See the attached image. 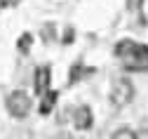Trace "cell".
I'll return each instance as SVG.
<instances>
[{
	"mask_svg": "<svg viewBox=\"0 0 148 139\" xmlns=\"http://www.w3.org/2000/svg\"><path fill=\"white\" fill-rule=\"evenodd\" d=\"M115 54L125 59V66L129 71H146L148 68V47L134 40H120L115 45Z\"/></svg>",
	"mask_w": 148,
	"mask_h": 139,
	"instance_id": "cell-1",
	"label": "cell"
},
{
	"mask_svg": "<svg viewBox=\"0 0 148 139\" xmlns=\"http://www.w3.org/2000/svg\"><path fill=\"white\" fill-rule=\"evenodd\" d=\"M134 99V85L129 78H118V80L113 83V87H110V104L113 106H127L129 102Z\"/></svg>",
	"mask_w": 148,
	"mask_h": 139,
	"instance_id": "cell-2",
	"label": "cell"
},
{
	"mask_svg": "<svg viewBox=\"0 0 148 139\" xmlns=\"http://www.w3.org/2000/svg\"><path fill=\"white\" fill-rule=\"evenodd\" d=\"M7 111H10V115H14V118H26L28 115V111H31V97L24 92V90H14V92H10L7 94Z\"/></svg>",
	"mask_w": 148,
	"mask_h": 139,
	"instance_id": "cell-3",
	"label": "cell"
},
{
	"mask_svg": "<svg viewBox=\"0 0 148 139\" xmlns=\"http://www.w3.org/2000/svg\"><path fill=\"white\" fill-rule=\"evenodd\" d=\"M49 78H52V71L49 66H38L35 68V92H38L40 97H45L49 92Z\"/></svg>",
	"mask_w": 148,
	"mask_h": 139,
	"instance_id": "cell-4",
	"label": "cell"
},
{
	"mask_svg": "<svg viewBox=\"0 0 148 139\" xmlns=\"http://www.w3.org/2000/svg\"><path fill=\"white\" fill-rule=\"evenodd\" d=\"M73 125H75L78 130H89L92 127V109L89 106L73 109Z\"/></svg>",
	"mask_w": 148,
	"mask_h": 139,
	"instance_id": "cell-5",
	"label": "cell"
},
{
	"mask_svg": "<svg viewBox=\"0 0 148 139\" xmlns=\"http://www.w3.org/2000/svg\"><path fill=\"white\" fill-rule=\"evenodd\" d=\"M57 99H59V92H54V90H49L45 97H42V102H40V113L42 115H47L52 109H54V104H57Z\"/></svg>",
	"mask_w": 148,
	"mask_h": 139,
	"instance_id": "cell-6",
	"label": "cell"
},
{
	"mask_svg": "<svg viewBox=\"0 0 148 139\" xmlns=\"http://www.w3.org/2000/svg\"><path fill=\"white\" fill-rule=\"evenodd\" d=\"M31 43H33V35H31V33H21L19 40H16V50L26 54V52L31 50Z\"/></svg>",
	"mask_w": 148,
	"mask_h": 139,
	"instance_id": "cell-7",
	"label": "cell"
},
{
	"mask_svg": "<svg viewBox=\"0 0 148 139\" xmlns=\"http://www.w3.org/2000/svg\"><path fill=\"white\" fill-rule=\"evenodd\" d=\"M110 139H139V134H136L132 127H120V130L113 132V137H110Z\"/></svg>",
	"mask_w": 148,
	"mask_h": 139,
	"instance_id": "cell-8",
	"label": "cell"
},
{
	"mask_svg": "<svg viewBox=\"0 0 148 139\" xmlns=\"http://www.w3.org/2000/svg\"><path fill=\"white\" fill-rule=\"evenodd\" d=\"M87 73H92V68H85L82 64H75L71 68V83H78L82 75H87Z\"/></svg>",
	"mask_w": 148,
	"mask_h": 139,
	"instance_id": "cell-9",
	"label": "cell"
},
{
	"mask_svg": "<svg viewBox=\"0 0 148 139\" xmlns=\"http://www.w3.org/2000/svg\"><path fill=\"white\" fill-rule=\"evenodd\" d=\"M71 40H73V28H68L66 35H64V43H71Z\"/></svg>",
	"mask_w": 148,
	"mask_h": 139,
	"instance_id": "cell-10",
	"label": "cell"
},
{
	"mask_svg": "<svg viewBox=\"0 0 148 139\" xmlns=\"http://www.w3.org/2000/svg\"><path fill=\"white\" fill-rule=\"evenodd\" d=\"M141 5V0H129V10H136Z\"/></svg>",
	"mask_w": 148,
	"mask_h": 139,
	"instance_id": "cell-11",
	"label": "cell"
},
{
	"mask_svg": "<svg viewBox=\"0 0 148 139\" xmlns=\"http://www.w3.org/2000/svg\"><path fill=\"white\" fill-rule=\"evenodd\" d=\"M3 5H7V0H0V7H3Z\"/></svg>",
	"mask_w": 148,
	"mask_h": 139,
	"instance_id": "cell-12",
	"label": "cell"
},
{
	"mask_svg": "<svg viewBox=\"0 0 148 139\" xmlns=\"http://www.w3.org/2000/svg\"><path fill=\"white\" fill-rule=\"evenodd\" d=\"M14 3H16V0H7V5H14Z\"/></svg>",
	"mask_w": 148,
	"mask_h": 139,
	"instance_id": "cell-13",
	"label": "cell"
}]
</instances>
